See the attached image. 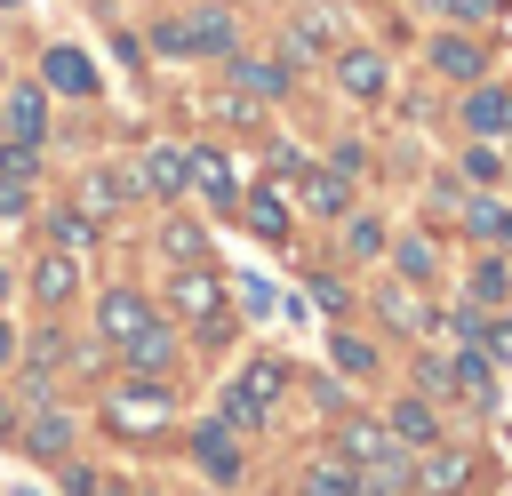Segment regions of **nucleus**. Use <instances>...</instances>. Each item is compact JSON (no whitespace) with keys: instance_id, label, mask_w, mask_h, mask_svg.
I'll return each instance as SVG.
<instances>
[{"instance_id":"f257e3e1","label":"nucleus","mask_w":512,"mask_h":496,"mask_svg":"<svg viewBox=\"0 0 512 496\" xmlns=\"http://www.w3.org/2000/svg\"><path fill=\"white\" fill-rule=\"evenodd\" d=\"M0 128H8V144H40V128H48V104H40V88H8V104H0Z\"/></svg>"},{"instance_id":"f03ea898","label":"nucleus","mask_w":512,"mask_h":496,"mask_svg":"<svg viewBox=\"0 0 512 496\" xmlns=\"http://www.w3.org/2000/svg\"><path fill=\"white\" fill-rule=\"evenodd\" d=\"M48 88H64V96H96V64L80 56V48H48Z\"/></svg>"},{"instance_id":"7ed1b4c3","label":"nucleus","mask_w":512,"mask_h":496,"mask_svg":"<svg viewBox=\"0 0 512 496\" xmlns=\"http://www.w3.org/2000/svg\"><path fill=\"white\" fill-rule=\"evenodd\" d=\"M184 32V48H200V56H224L232 48V16L224 8H192V24H176Z\"/></svg>"},{"instance_id":"20e7f679","label":"nucleus","mask_w":512,"mask_h":496,"mask_svg":"<svg viewBox=\"0 0 512 496\" xmlns=\"http://www.w3.org/2000/svg\"><path fill=\"white\" fill-rule=\"evenodd\" d=\"M144 192H184L192 184V160L176 152V144H160V152H144V176H136Z\"/></svg>"},{"instance_id":"39448f33","label":"nucleus","mask_w":512,"mask_h":496,"mask_svg":"<svg viewBox=\"0 0 512 496\" xmlns=\"http://www.w3.org/2000/svg\"><path fill=\"white\" fill-rule=\"evenodd\" d=\"M336 80H344L352 96H384V56H376V48H344Z\"/></svg>"},{"instance_id":"423d86ee","label":"nucleus","mask_w":512,"mask_h":496,"mask_svg":"<svg viewBox=\"0 0 512 496\" xmlns=\"http://www.w3.org/2000/svg\"><path fill=\"white\" fill-rule=\"evenodd\" d=\"M112 416H120V424H136V432H152V424L168 416V392H160V384H136V392H120V400H112Z\"/></svg>"},{"instance_id":"0eeeda50","label":"nucleus","mask_w":512,"mask_h":496,"mask_svg":"<svg viewBox=\"0 0 512 496\" xmlns=\"http://www.w3.org/2000/svg\"><path fill=\"white\" fill-rule=\"evenodd\" d=\"M136 328H152V312H144V296H128V288H120V296H104V336H112V344H128Z\"/></svg>"},{"instance_id":"6e6552de","label":"nucleus","mask_w":512,"mask_h":496,"mask_svg":"<svg viewBox=\"0 0 512 496\" xmlns=\"http://www.w3.org/2000/svg\"><path fill=\"white\" fill-rule=\"evenodd\" d=\"M80 288V272H72V256H40V272H32V296L40 304H64Z\"/></svg>"},{"instance_id":"1a4fd4ad","label":"nucleus","mask_w":512,"mask_h":496,"mask_svg":"<svg viewBox=\"0 0 512 496\" xmlns=\"http://www.w3.org/2000/svg\"><path fill=\"white\" fill-rule=\"evenodd\" d=\"M216 296H224V288H216V280H208L200 264H192V272L176 280V312H192V320H216Z\"/></svg>"},{"instance_id":"9d476101","label":"nucleus","mask_w":512,"mask_h":496,"mask_svg":"<svg viewBox=\"0 0 512 496\" xmlns=\"http://www.w3.org/2000/svg\"><path fill=\"white\" fill-rule=\"evenodd\" d=\"M128 352H136V368H144V376H160V368L176 360V336H168V328H136V336H128Z\"/></svg>"},{"instance_id":"9b49d317","label":"nucleus","mask_w":512,"mask_h":496,"mask_svg":"<svg viewBox=\"0 0 512 496\" xmlns=\"http://www.w3.org/2000/svg\"><path fill=\"white\" fill-rule=\"evenodd\" d=\"M432 64H440L448 80H480V48H472V40H432Z\"/></svg>"},{"instance_id":"f8f14e48","label":"nucleus","mask_w":512,"mask_h":496,"mask_svg":"<svg viewBox=\"0 0 512 496\" xmlns=\"http://www.w3.org/2000/svg\"><path fill=\"white\" fill-rule=\"evenodd\" d=\"M232 80H240L248 96H280V88H288V72H280V64H256V56H232Z\"/></svg>"},{"instance_id":"ddd939ff","label":"nucleus","mask_w":512,"mask_h":496,"mask_svg":"<svg viewBox=\"0 0 512 496\" xmlns=\"http://www.w3.org/2000/svg\"><path fill=\"white\" fill-rule=\"evenodd\" d=\"M464 120H472L480 136H496V128H512V96H496V88H480V96L464 104Z\"/></svg>"},{"instance_id":"4468645a","label":"nucleus","mask_w":512,"mask_h":496,"mask_svg":"<svg viewBox=\"0 0 512 496\" xmlns=\"http://www.w3.org/2000/svg\"><path fill=\"white\" fill-rule=\"evenodd\" d=\"M24 440H32V456H48V464H56V456L72 448V424H64V416H32V432H24Z\"/></svg>"},{"instance_id":"2eb2a0df","label":"nucleus","mask_w":512,"mask_h":496,"mask_svg":"<svg viewBox=\"0 0 512 496\" xmlns=\"http://www.w3.org/2000/svg\"><path fill=\"white\" fill-rule=\"evenodd\" d=\"M184 160H192V176H200V192H208V200H232V168H224L216 152H184Z\"/></svg>"},{"instance_id":"dca6fc26","label":"nucleus","mask_w":512,"mask_h":496,"mask_svg":"<svg viewBox=\"0 0 512 496\" xmlns=\"http://www.w3.org/2000/svg\"><path fill=\"white\" fill-rule=\"evenodd\" d=\"M248 224H256L264 240H288V208H280V192H256V200H248Z\"/></svg>"},{"instance_id":"f3484780","label":"nucleus","mask_w":512,"mask_h":496,"mask_svg":"<svg viewBox=\"0 0 512 496\" xmlns=\"http://www.w3.org/2000/svg\"><path fill=\"white\" fill-rule=\"evenodd\" d=\"M392 432H400V440H432L440 424H432V408H424V400H400V408H392Z\"/></svg>"},{"instance_id":"a211bd4d","label":"nucleus","mask_w":512,"mask_h":496,"mask_svg":"<svg viewBox=\"0 0 512 496\" xmlns=\"http://www.w3.org/2000/svg\"><path fill=\"white\" fill-rule=\"evenodd\" d=\"M200 464H208V472H216V480H232V472H240V456H232V440H224V432H216V424H208V432H200Z\"/></svg>"},{"instance_id":"6ab92c4d","label":"nucleus","mask_w":512,"mask_h":496,"mask_svg":"<svg viewBox=\"0 0 512 496\" xmlns=\"http://www.w3.org/2000/svg\"><path fill=\"white\" fill-rule=\"evenodd\" d=\"M32 168H40L32 144H0V176H8V184H32Z\"/></svg>"},{"instance_id":"aec40b11","label":"nucleus","mask_w":512,"mask_h":496,"mask_svg":"<svg viewBox=\"0 0 512 496\" xmlns=\"http://www.w3.org/2000/svg\"><path fill=\"white\" fill-rule=\"evenodd\" d=\"M336 368H344V376H368V368H376V352H368L360 336H336Z\"/></svg>"},{"instance_id":"412c9836","label":"nucleus","mask_w":512,"mask_h":496,"mask_svg":"<svg viewBox=\"0 0 512 496\" xmlns=\"http://www.w3.org/2000/svg\"><path fill=\"white\" fill-rule=\"evenodd\" d=\"M344 456H352V464H376V456H384V432L352 424V432H344Z\"/></svg>"},{"instance_id":"4be33fe9","label":"nucleus","mask_w":512,"mask_h":496,"mask_svg":"<svg viewBox=\"0 0 512 496\" xmlns=\"http://www.w3.org/2000/svg\"><path fill=\"white\" fill-rule=\"evenodd\" d=\"M472 232H480V240H512V208H488V200H480V208H472Z\"/></svg>"},{"instance_id":"5701e85b","label":"nucleus","mask_w":512,"mask_h":496,"mask_svg":"<svg viewBox=\"0 0 512 496\" xmlns=\"http://www.w3.org/2000/svg\"><path fill=\"white\" fill-rule=\"evenodd\" d=\"M304 200H312L320 216H336V208H344V184H336V176H312V184H304Z\"/></svg>"},{"instance_id":"b1692460","label":"nucleus","mask_w":512,"mask_h":496,"mask_svg":"<svg viewBox=\"0 0 512 496\" xmlns=\"http://www.w3.org/2000/svg\"><path fill=\"white\" fill-rule=\"evenodd\" d=\"M56 240H64V248H88V240H96V224L72 208V216H56Z\"/></svg>"},{"instance_id":"393cba45","label":"nucleus","mask_w":512,"mask_h":496,"mask_svg":"<svg viewBox=\"0 0 512 496\" xmlns=\"http://www.w3.org/2000/svg\"><path fill=\"white\" fill-rule=\"evenodd\" d=\"M240 392H248V400H272V392H280V368H272V360H264V368H248V376H240Z\"/></svg>"},{"instance_id":"a878e982","label":"nucleus","mask_w":512,"mask_h":496,"mask_svg":"<svg viewBox=\"0 0 512 496\" xmlns=\"http://www.w3.org/2000/svg\"><path fill=\"white\" fill-rule=\"evenodd\" d=\"M456 480H464V456H432L424 464V488H456Z\"/></svg>"},{"instance_id":"bb28decb","label":"nucleus","mask_w":512,"mask_h":496,"mask_svg":"<svg viewBox=\"0 0 512 496\" xmlns=\"http://www.w3.org/2000/svg\"><path fill=\"white\" fill-rule=\"evenodd\" d=\"M344 240H352V256H376V240H384V224H376V216H360V224H352Z\"/></svg>"},{"instance_id":"cd10ccee","label":"nucleus","mask_w":512,"mask_h":496,"mask_svg":"<svg viewBox=\"0 0 512 496\" xmlns=\"http://www.w3.org/2000/svg\"><path fill=\"white\" fill-rule=\"evenodd\" d=\"M456 384H464L472 400H488V360H456Z\"/></svg>"},{"instance_id":"c85d7f7f","label":"nucleus","mask_w":512,"mask_h":496,"mask_svg":"<svg viewBox=\"0 0 512 496\" xmlns=\"http://www.w3.org/2000/svg\"><path fill=\"white\" fill-rule=\"evenodd\" d=\"M168 256H176V264H200V232L176 224V232H168Z\"/></svg>"},{"instance_id":"c756f323","label":"nucleus","mask_w":512,"mask_h":496,"mask_svg":"<svg viewBox=\"0 0 512 496\" xmlns=\"http://www.w3.org/2000/svg\"><path fill=\"white\" fill-rule=\"evenodd\" d=\"M304 496H352V480H344V472H312V480H304Z\"/></svg>"},{"instance_id":"7c9ffc66","label":"nucleus","mask_w":512,"mask_h":496,"mask_svg":"<svg viewBox=\"0 0 512 496\" xmlns=\"http://www.w3.org/2000/svg\"><path fill=\"white\" fill-rule=\"evenodd\" d=\"M240 304H248V312L264 320V312H272V288H264V280H240Z\"/></svg>"},{"instance_id":"2f4dec72","label":"nucleus","mask_w":512,"mask_h":496,"mask_svg":"<svg viewBox=\"0 0 512 496\" xmlns=\"http://www.w3.org/2000/svg\"><path fill=\"white\" fill-rule=\"evenodd\" d=\"M0 216H24V184H8V176H0Z\"/></svg>"},{"instance_id":"473e14b6","label":"nucleus","mask_w":512,"mask_h":496,"mask_svg":"<svg viewBox=\"0 0 512 496\" xmlns=\"http://www.w3.org/2000/svg\"><path fill=\"white\" fill-rule=\"evenodd\" d=\"M456 16H496V0H448Z\"/></svg>"},{"instance_id":"72a5a7b5","label":"nucleus","mask_w":512,"mask_h":496,"mask_svg":"<svg viewBox=\"0 0 512 496\" xmlns=\"http://www.w3.org/2000/svg\"><path fill=\"white\" fill-rule=\"evenodd\" d=\"M488 352H496V360H512V328H496V336H488Z\"/></svg>"},{"instance_id":"f704fd0d","label":"nucleus","mask_w":512,"mask_h":496,"mask_svg":"<svg viewBox=\"0 0 512 496\" xmlns=\"http://www.w3.org/2000/svg\"><path fill=\"white\" fill-rule=\"evenodd\" d=\"M8 360H16V336H8V320H0V368H8Z\"/></svg>"},{"instance_id":"c9c22d12","label":"nucleus","mask_w":512,"mask_h":496,"mask_svg":"<svg viewBox=\"0 0 512 496\" xmlns=\"http://www.w3.org/2000/svg\"><path fill=\"white\" fill-rule=\"evenodd\" d=\"M0 296H8V264H0Z\"/></svg>"},{"instance_id":"e433bc0d","label":"nucleus","mask_w":512,"mask_h":496,"mask_svg":"<svg viewBox=\"0 0 512 496\" xmlns=\"http://www.w3.org/2000/svg\"><path fill=\"white\" fill-rule=\"evenodd\" d=\"M0 440H8V408H0Z\"/></svg>"},{"instance_id":"4c0bfd02","label":"nucleus","mask_w":512,"mask_h":496,"mask_svg":"<svg viewBox=\"0 0 512 496\" xmlns=\"http://www.w3.org/2000/svg\"><path fill=\"white\" fill-rule=\"evenodd\" d=\"M96 488H104V480H96ZM104 496H120V488H104Z\"/></svg>"}]
</instances>
